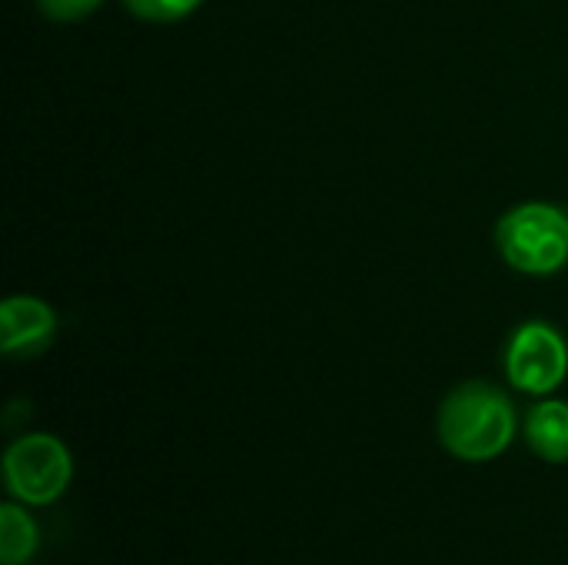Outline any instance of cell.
Instances as JSON below:
<instances>
[{"instance_id":"cell-1","label":"cell","mask_w":568,"mask_h":565,"mask_svg":"<svg viewBox=\"0 0 568 565\" xmlns=\"http://www.w3.org/2000/svg\"><path fill=\"white\" fill-rule=\"evenodd\" d=\"M439 443L463 463H489L516 440V406L506 390L469 380L439 406Z\"/></svg>"},{"instance_id":"cell-2","label":"cell","mask_w":568,"mask_h":565,"mask_svg":"<svg viewBox=\"0 0 568 565\" xmlns=\"http://www.w3.org/2000/svg\"><path fill=\"white\" fill-rule=\"evenodd\" d=\"M503 260L526 276H552L568 266V210L556 203H519L496 226Z\"/></svg>"},{"instance_id":"cell-3","label":"cell","mask_w":568,"mask_h":565,"mask_svg":"<svg viewBox=\"0 0 568 565\" xmlns=\"http://www.w3.org/2000/svg\"><path fill=\"white\" fill-rule=\"evenodd\" d=\"M73 480V460L57 436L27 433L3 453V486L23 506L57 503Z\"/></svg>"},{"instance_id":"cell-4","label":"cell","mask_w":568,"mask_h":565,"mask_svg":"<svg viewBox=\"0 0 568 565\" xmlns=\"http://www.w3.org/2000/svg\"><path fill=\"white\" fill-rule=\"evenodd\" d=\"M506 380L529 396H549L568 376L566 336L546 320H529L506 343Z\"/></svg>"},{"instance_id":"cell-5","label":"cell","mask_w":568,"mask_h":565,"mask_svg":"<svg viewBox=\"0 0 568 565\" xmlns=\"http://www.w3.org/2000/svg\"><path fill=\"white\" fill-rule=\"evenodd\" d=\"M57 340V313L40 296H7L0 306V350L10 360H33Z\"/></svg>"},{"instance_id":"cell-6","label":"cell","mask_w":568,"mask_h":565,"mask_svg":"<svg viewBox=\"0 0 568 565\" xmlns=\"http://www.w3.org/2000/svg\"><path fill=\"white\" fill-rule=\"evenodd\" d=\"M526 443L546 463H568V403H536L526 416Z\"/></svg>"},{"instance_id":"cell-7","label":"cell","mask_w":568,"mask_h":565,"mask_svg":"<svg viewBox=\"0 0 568 565\" xmlns=\"http://www.w3.org/2000/svg\"><path fill=\"white\" fill-rule=\"evenodd\" d=\"M40 546L37 523L30 519L23 503H3L0 509V565H23L33 559Z\"/></svg>"},{"instance_id":"cell-8","label":"cell","mask_w":568,"mask_h":565,"mask_svg":"<svg viewBox=\"0 0 568 565\" xmlns=\"http://www.w3.org/2000/svg\"><path fill=\"white\" fill-rule=\"evenodd\" d=\"M203 0H123V7L130 13H136L140 20H153V23H173L190 17Z\"/></svg>"},{"instance_id":"cell-9","label":"cell","mask_w":568,"mask_h":565,"mask_svg":"<svg viewBox=\"0 0 568 565\" xmlns=\"http://www.w3.org/2000/svg\"><path fill=\"white\" fill-rule=\"evenodd\" d=\"M103 0H37L40 13L57 20V23H73V20H83L90 17L93 10H100Z\"/></svg>"}]
</instances>
